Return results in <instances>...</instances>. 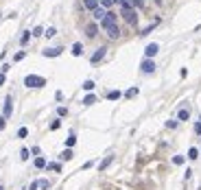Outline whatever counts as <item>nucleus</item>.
Returning <instances> with one entry per match:
<instances>
[{
	"label": "nucleus",
	"mask_w": 201,
	"mask_h": 190,
	"mask_svg": "<svg viewBox=\"0 0 201 190\" xmlns=\"http://www.w3.org/2000/svg\"><path fill=\"white\" fill-rule=\"evenodd\" d=\"M120 9H122V18H125V22L129 24V26H136L138 24V13H136V9L127 2V0H120Z\"/></svg>",
	"instance_id": "obj_1"
},
{
	"label": "nucleus",
	"mask_w": 201,
	"mask_h": 190,
	"mask_svg": "<svg viewBox=\"0 0 201 190\" xmlns=\"http://www.w3.org/2000/svg\"><path fill=\"white\" fill-rule=\"evenodd\" d=\"M24 85L26 88H44L46 85V79L44 77H37V74H29L24 79Z\"/></svg>",
	"instance_id": "obj_2"
},
{
	"label": "nucleus",
	"mask_w": 201,
	"mask_h": 190,
	"mask_svg": "<svg viewBox=\"0 0 201 190\" xmlns=\"http://www.w3.org/2000/svg\"><path fill=\"white\" fill-rule=\"evenodd\" d=\"M103 29H105V33H107L109 40H118V37H120V29H118V24H105V22H103Z\"/></svg>",
	"instance_id": "obj_3"
},
{
	"label": "nucleus",
	"mask_w": 201,
	"mask_h": 190,
	"mask_svg": "<svg viewBox=\"0 0 201 190\" xmlns=\"http://www.w3.org/2000/svg\"><path fill=\"white\" fill-rule=\"evenodd\" d=\"M11 111H13V98H11V96H7V98H4V109H2V116H4V118H9V116H11Z\"/></svg>",
	"instance_id": "obj_4"
},
{
	"label": "nucleus",
	"mask_w": 201,
	"mask_h": 190,
	"mask_svg": "<svg viewBox=\"0 0 201 190\" xmlns=\"http://www.w3.org/2000/svg\"><path fill=\"white\" fill-rule=\"evenodd\" d=\"M140 70H142V72H144V74H151V72H153V70H155V63H153V61H151V59H144V61H142V63H140Z\"/></svg>",
	"instance_id": "obj_5"
},
{
	"label": "nucleus",
	"mask_w": 201,
	"mask_h": 190,
	"mask_svg": "<svg viewBox=\"0 0 201 190\" xmlns=\"http://www.w3.org/2000/svg\"><path fill=\"white\" fill-rule=\"evenodd\" d=\"M105 52H107V48H105V46L96 48V52H94V55H92V57H90V61H92V63H99L100 59H103V57H105Z\"/></svg>",
	"instance_id": "obj_6"
},
{
	"label": "nucleus",
	"mask_w": 201,
	"mask_h": 190,
	"mask_svg": "<svg viewBox=\"0 0 201 190\" xmlns=\"http://www.w3.org/2000/svg\"><path fill=\"white\" fill-rule=\"evenodd\" d=\"M157 50H160V46H157V44H149V46L144 48V59L155 57V55H157Z\"/></svg>",
	"instance_id": "obj_7"
},
{
	"label": "nucleus",
	"mask_w": 201,
	"mask_h": 190,
	"mask_svg": "<svg viewBox=\"0 0 201 190\" xmlns=\"http://www.w3.org/2000/svg\"><path fill=\"white\" fill-rule=\"evenodd\" d=\"M96 33H99V26H96L94 22H90V24L85 26V35H88V37H96Z\"/></svg>",
	"instance_id": "obj_8"
},
{
	"label": "nucleus",
	"mask_w": 201,
	"mask_h": 190,
	"mask_svg": "<svg viewBox=\"0 0 201 190\" xmlns=\"http://www.w3.org/2000/svg\"><path fill=\"white\" fill-rule=\"evenodd\" d=\"M61 50H63V48H46L42 55H44V57H59V55H61Z\"/></svg>",
	"instance_id": "obj_9"
},
{
	"label": "nucleus",
	"mask_w": 201,
	"mask_h": 190,
	"mask_svg": "<svg viewBox=\"0 0 201 190\" xmlns=\"http://www.w3.org/2000/svg\"><path fill=\"white\" fill-rule=\"evenodd\" d=\"M72 155H74V153H72V149H66V151H61V153H59V160H61V162H68V160H72Z\"/></svg>",
	"instance_id": "obj_10"
},
{
	"label": "nucleus",
	"mask_w": 201,
	"mask_h": 190,
	"mask_svg": "<svg viewBox=\"0 0 201 190\" xmlns=\"http://www.w3.org/2000/svg\"><path fill=\"white\" fill-rule=\"evenodd\" d=\"M72 55H74V57H81V55H83V46H81L79 42L72 44Z\"/></svg>",
	"instance_id": "obj_11"
},
{
	"label": "nucleus",
	"mask_w": 201,
	"mask_h": 190,
	"mask_svg": "<svg viewBox=\"0 0 201 190\" xmlns=\"http://www.w3.org/2000/svg\"><path fill=\"white\" fill-rule=\"evenodd\" d=\"M188 118H190V111H188V109H179L177 120H182V122H184V120H188Z\"/></svg>",
	"instance_id": "obj_12"
},
{
	"label": "nucleus",
	"mask_w": 201,
	"mask_h": 190,
	"mask_svg": "<svg viewBox=\"0 0 201 190\" xmlns=\"http://www.w3.org/2000/svg\"><path fill=\"white\" fill-rule=\"evenodd\" d=\"M111 160H114V157H111V155H107V157H105V160H103V162L99 164V171H105V168L111 164Z\"/></svg>",
	"instance_id": "obj_13"
},
{
	"label": "nucleus",
	"mask_w": 201,
	"mask_h": 190,
	"mask_svg": "<svg viewBox=\"0 0 201 190\" xmlns=\"http://www.w3.org/2000/svg\"><path fill=\"white\" fill-rule=\"evenodd\" d=\"M46 168H48V171H55V173H61V164H57V162H50V164H46Z\"/></svg>",
	"instance_id": "obj_14"
},
{
	"label": "nucleus",
	"mask_w": 201,
	"mask_h": 190,
	"mask_svg": "<svg viewBox=\"0 0 201 190\" xmlns=\"http://www.w3.org/2000/svg\"><path fill=\"white\" fill-rule=\"evenodd\" d=\"M74 144H77V138H74V133H70V136L66 138V146H68V149H72Z\"/></svg>",
	"instance_id": "obj_15"
},
{
	"label": "nucleus",
	"mask_w": 201,
	"mask_h": 190,
	"mask_svg": "<svg viewBox=\"0 0 201 190\" xmlns=\"http://www.w3.org/2000/svg\"><path fill=\"white\" fill-rule=\"evenodd\" d=\"M83 4H85V9H90V11L99 9V2H92V0H83Z\"/></svg>",
	"instance_id": "obj_16"
},
{
	"label": "nucleus",
	"mask_w": 201,
	"mask_h": 190,
	"mask_svg": "<svg viewBox=\"0 0 201 190\" xmlns=\"http://www.w3.org/2000/svg\"><path fill=\"white\" fill-rule=\"evenodd\" d=\"M94 103H96V96L94 94H88L83 98V105H94Z\"/></svg>",
	"instance_id": "obj_17"
},
{
	"label": "nucleus",
	"mask_w": 201,
	"mask_h": 190,
	"mask_svg": "<svg viewBox=\"0 0 201 190\" xmlns=\"http://www.w3.org/2000/svg\"><path fill=\"white\" fill-rule=\"evenodd\" d=\"M29 157H31V151H29V149H22V151H20V160H22V162H26Z\"/></svg>",
	"instance_id": "obj_18"
},
{
	"label": "nucleus",
	"mask_w": 201,
	"mask_h": 190,
	"mask_svg": "<svg viewBox=\"0 0 201 190\" xmlns=\"http://www.w3.org/2000/svg\"><path fill=\"white\" fill-rule=\"evenodd\" d=\"M105 18V9H94V20H103Z\"/></svg>",
	"instance_id": "obj_19"
},
{
	"label": "nucleus",
	"mask_w": 201,
	"mask_h": 190,
	"mask_svg": "<svg viewBox=\"0 0 201 190\" xmlns=\"http://www.w3.org/2000/svg\"><path fill=\"white\" fill-rule=\"evenodd\" d=\"M29 40H31V31H24L22 37H20V42H22V44H29Z\"/></svg>",
	"instance_id": "obj_20"
},
{
	"label": "nucleus",
	"mask_w": 201,
	"mask_h": 190,
	"mask_svg": "<svg viewBox=\"0 0 201 190\" xmlns=\"http://www.w3.org/2000/svg\"><path fill=\"white\" fill-rule=\"evenodd\" d=\"M83 90H85V92H92V90H94V81H90V79H88V81L83 83Z\"/></svg>",
	"instance_id": "obj_21"
},
{
	"label": "nucleus",
	"mask_w": 201,
	"mask_h": 190,
	"mask_svg": "<svg viewBox=\"0 0 201 190\" xmlns=\"http://www.w3.org/2000/svg\"><path fill=\"white\" fill-rule=\"evenodd\" d=\"M188 157H190V160H197V157H199V151H197L195 146H190V151H188Z\"/></svg>",
	"instance_id": "obj_22"
},
{
	"label": "nucleus",
	"mask_w": 201,
	"mask_h": 190,
	"mask_svg": "<svg viewBox=\"0 0 201 190\" xmlns=\"http://www.w3.org/2000/svg\"><path fill=\"white\" fill-rule=\"evenodd\" d=\"M35 166L37 168H46V160L44 157H35Z\"/></svg>",
	"instance_id": "obj_23"
},
{
	"label": "nucleus",
	"mask_w": 201,
	"mask_h": 190,
	"mask_svg": "<svg viewBox=\"0 0 201 190\" xmlns=\"http://www.w3.org/2000/svg\"><path fill=\"white\" fill-rule=\"evenodd\" d=\"M127 2H129V4H131L133 9H138V7L142 9V4H144V0H127Z\"/></svg>",
	"instance_id": "obj_24"
},
{
	"label": "nucleus",
	"mask_w": 201,
	"mask_h": 190,
	"mask_svg": "<svg viewBox=\"0 0 201 190\" xmlns=\"http://www.w3.org/2000/svg\"><path fill=\"white\" fill-rule=\"evenodd\" d=\"M116 2H120V0H100L103 9H109V7H111V4H116Z\"/></svg>",
	"instance_id": "obj_25"
},
{
	"label": "nucleus",
	"mask_w": 201,
	"mask_h": 190,
	"mask_svg": "<svg viewBox=\"0 0 201 190\" xmlns=\"http://www.w3.org/2000/svg\"><path fill=\"white\" fill-rule=\"evenodd\" d=\"M157 24H160V20H157V22H153L151 26H147V29H144V31H142L140 35H149V33H151V31H153V29H155V26H157Z\"/></svg>",
	"instance_id": "obj_26"
},
{
	"label": "nucleus",
	"mask_w": 201,
	"mask_h": 190,
	"mask_svg": "<svg viewBox=\"0 0 201 190\" xmlns=\"http://www.w3.org/2000/svg\"><path fill=\"white\" fill-rule=\"evenodd\" d=\"M31 35H35V37H40V35H44V29H42V26H35V29L31 31Z\"/></svg>",
	"instance_id": "obj_27"
},
{
	"label": "nucleus",
	"mask_w": 201,
	"mask_h": 190,
	"mask_svg": "<svg viewBox=\"0 0 201 190\" xmlns=\"http://www.w3.org/2000/svg\"><path fill=\"white\" fill-rule=\"evenodd\" d=\"M26 136H29V129L26 127H20L18 129V138H26Z\"/></svg>",
	"instance_id": "obj_28"
},
{
	"label": "nucleus",
	"mask_w": 201,
	"mask_h": 190,
	"mask_svg": "<svg viewBox=\"0 0 201 190\" xmlns=\"http://www.w3.org/2000/svg\"><path fill=\"white\" fill-rule=\"evenodd\" d=\"M44 35H46V37H55V35H57V29H52V26H50V29L44 31Z\"/></svg>",
	"instance_id": "obj_29"
},
{
	"label": "nucleus",
	"mask_w": 201,
	"mask_h": 190,
	"mask_svg": "<svg viewBox=\"0 0 201 190\" xmlns=\"http://www.w3.org/2000/svg\"><path fill=\"white\" fill-rule=\"evenodd\" d=\"M107 98H109V100H116V98H120V92H118V90H114V92H109V94H107Z\"/></svg>",
	"instance_id": "obj_30"
},
{
	"label": "nucleus",
	"mask_w": 201,
	"mask_h": 190,
	"mask_svg": "<svg viewBox=\"0 0 201 190\" xmlns=\"http://www.w3.org/2000/svg\"><path fill=\"white\" fill-rule=\"evenodd\" d=\"M59 127H61V120H52L50 122V131H57Z\"/></svg>",
	"instance_id": "obj_31"
},
{
	"label": "nucleus",
	"mask_w": 201,
	"mask_h": 190,
	"mask_svg": "<svg viewBox=\"0 0 201 190\" xmlns=\"http://www.w3.org/2000/svg\"><path fill=\"white\" fill-rule=\"evenodd\" d=\"M24 55H26L24 50H20V52H15V57H13V61H22V59H24Z\"/></svg>",
	"instance_id": "obj_32"
},
{
	"label": "nucleus",
	"mask_w": 201,
	"mask_h": 190,
	"mask_svg": "<svg viewBox=\"0 0 201 190\" xmlns=\"http://www.w3.org/2000/svg\"><path fill=\"white\" fill-rule=\"evenodd\" d=\"M173 164H177V166L184 164V157H182V155H175V157H173Z\"/></svg>",
	"instance_id": "obj_33"
},
{
	"label": "nucleus",
	"mask_w": 201,
	"mask_h": 190,
	"mask_svg": "<svg viewBox=\"0 0 201 190\" xmlns=\"http://www.w3.org/2000/svg\"><path fill=\"white\" fill-rule=\"evenodd\" d=\"M40 188H50V182L48 179H40Z\"/></svg>",
	"instance_id": "obj_34"
},
{
	"label": "nucleus",
	"mask_w": 201,
	"mask_h": 190,
	"mask_svg": "<svg viewBox=\"0 0 201 190\" xmlns=\"http://www.w3.org/2000/svg\"><path fill=\"white\" fill-rule=\"evenodd\" d=\"M136 94H138V88H131V90H129V92H127V94H125V96L129 98V96H136Z\"/></svg>",
	"instance_id": "obj_35"
},
{
	"label": "nucleus",
	"mask_w": 201,
	"mask_h": 190,
	"mask_svg": "<svg viewBox=\"0 0 201 190\" xmlns=\"http://www.w3.org/2000/svg\"><path fill=\"white\" fill-rule=\"evenodd\" d=\"M166 127H168V129H175V127H177V120H168Z\"/></svg>",
	"instance_id": "obj_36"
},
{
	"label": "nucleus",
	"mask_w": 201,
	"mask_h": 190,
	"mask_svg": "<svg viewBox=\"0 0 201 190\" xmlns=\"http://www.w3.org/2000/svg\"><path fill=\"white\" fill-rule=\"evenodd\" d=\"M31 153H33L35 157H40V153H42V151H40V146H33V149H31Z\"/></svg>",
	"instance_id": "obj_37"
},
{
	"label": "nucleus",
	"mask_w": 201,
	"mask_h": 190,
	"mask_svg": "<svg viewBox=\"0 0 201 190\" xmlns=\"http://www.w3.org/2000/svg\"><path fill=\"white\" fill-rule=\"evenodd\" d=\"M4 127H7V118H4V116H0V131H2Z\"/></svg>",
	"instance_id": "obj_38"
},
{
	"label": "nucleus",
	"mask_w": 201,
	"mask_h": 190,
	"mask_svg": "<svg viewBox=\"0 0 201 190\" xmlns=\"http://www.w3.org/2000/svg\"><path fill=\"white\" fill-rule=\"evenodd\" d=\"M57 114H59V116H66V114H68V109H66V107H59V109H57Z\"/></svg>",
	"instance_id": "obj_39"
},
{
	"label": "nucleus",
	"mask_w": 201,
	"mask_h": 190,
	"mask_svg": "<svg viewBox=\"0 0 201 190\" xmlns=\"http://www.w3.org/2000/svg\"><path fill=\"white\" fill-rule=\"evenodd\" d=\"M37 188H40V182H33V184L29 186V190H37Z\"/></svg>",
	"instance_id": "obj_40"
},
{
	"label": "nucleus",
	"mask_w": 201,
	"mask_h": 190,
	"mask_svg": "<svg viewBox=\"0 0 201 190\" xmlns=\"http://www.w3.org/2000/svg\"><path fill=\"white\" fill-rule=\"evenodd\" d=\"M195 131H197V133H201V122H197V125H195Z\"/></svg>",
	"instance_id": "obj_41"
},
{
	"label": "nucleus",
	"mask_w": 201,
	"mask_h": 190,
	"mask_svg": "<svg viewBox=\"0 0 201 190\" xmlns=\"http://www.w3.org/2000/svg\"><path fill=\"white\" fill-rule=\"evenodd\" d=\"M2 83H4V74L0 72V85H2Z\"/></svg>",
	"instance_id": "obj_42"
},
{
	"label": "nucleus",
	"mask_w": 201,
	"mask_h": 190,
	"mask_svg": "<svg viewBox=\"0 0 201 190\" xmlns=\"http://www.w3.org/2000/svg\"><path fill=\"white\" fill-rule=\"evenodd\" d=\"M162 2H164V0H155V4H162Z\"/></svg>",
	"instance_id": "obj_43"
},
{
	"label": "nucleus",
	"mask_w": 201,
	"mask_h": 190,
	"mask_svg": "<svg viewBox=\"0 0 201 190\" xmlns=\"http://www.w3.org/2000/svg\"><path fill=\"white\" fill-rule=\"evenodd\" d=\"M0 190H4V188H2V184H0Z\"/></svg>",
	"instance_id": "obj_44"
},
{
	"label": "nucleus",
	"mask_w": 201,
	"mask_h": 190,
	"mask_svg": "<svg viewBox=\"0 0 201 190\" xmlns=\"http://www.w3.org/2000/svg\"><path fill=\"white\" fill-rule=\"evenodd\" d=\"M92 2H99V0H92Z\"/></svg>",
	"instance_id": "obj_45"
},
{
	"label": "nucleus",
	"mask_w": 201,
	"mask_h": 190,
	"mask_svg": "<svg viewBox=\"0 0 201 190\" xmlns=\"http://www.w3.org/2000/svg\"><path fill=\"white\" fill-rule=\"evenodd\" d=\"M197 190H201V186H199V188H197Z\"/></svg>",
	"instance_id": "obj_46"
},
{
	"label": "nucleus",
	"mask_w": 201,
	"mask_h": 190,
	"mask_svg": "<svg viewBox=\"0 0 201 190\" xmlns=\"http://www.w3.org/2000/svg\"><path fill=\"white\" fill-rule=\"evenodd\" d=\"M199 118H201V116H199ZM199 122H201V120H199Z\"/></svg>",
	"instance_id": "obj_47"
}]
</instances>
